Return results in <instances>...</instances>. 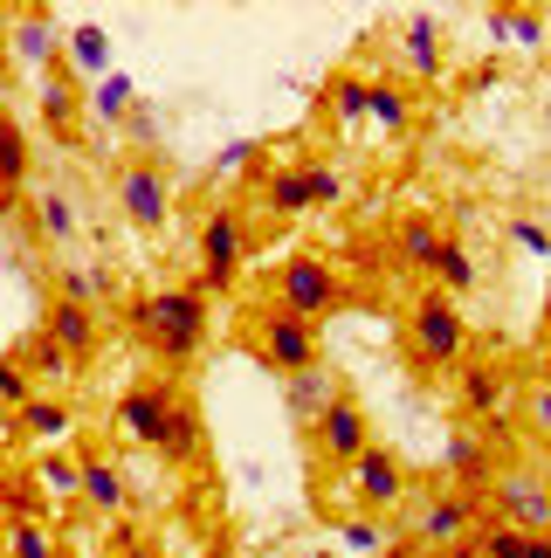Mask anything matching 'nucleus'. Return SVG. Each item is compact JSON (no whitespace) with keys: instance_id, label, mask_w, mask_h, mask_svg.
I'll list each match as a JSON object with an SVG mask.
<instances>
[{"instance_id":"33","label":"nucleus","mask_w":551,"mask_h":558,"mask_svg":"<svg viewBox=\"0 0 551 558\" xmlns=\"http://www.w3.org/2000/svg\"><path fill=\"white\" fill-rule=\"evenodd\" d=\"M111 290H118L111 269H62V276H56V296H70V304H83V311H97Z\"/></svg>"},{"instance_id":"2","label":"nucleus","mask_w":551,"mask_h":558,"mask_svg":"<svg viewBox=\"0 0 551 558\" xmlns=\"http://www.w3.org/2000/svg\"><path fill=\"white\" fill-rule=\"evenodd\" d=\"M407 359L420 373H462L469 366V317H462L455 296L420 290L407 311Z\"/></svg>"},{"instance_id":"45","label":"nucleus","mask_w":551,"mask_h":558,"mask_svg":"<svg viewBox=\"0 0 551 558\" xmlns=\"http://www.w3.org/2000/svg\"><path fill=\"white\" fill-rule=\"evenodd\" d=\"M544 338H551V290H544Z\"/></svg>"},{"instance_id":"25","label":"nucleus","mask_w":551,"mask_h":558,"mask_svg":"<svg viewBox=\"0 0 551 558\" xmlns=\"http://www.w3.org/2000/svg\"><path fill=\"white\" fill-rule=\"evenodd\" d=\"M28 193V132L0 111V207H14Z\"/></svg>"},{"instance_id":"41","label":"nucleus","mask_w":551,"mask_h":558,"mask_svg":"<svg viewBox=\"0 0 551 558\" xmlns=\"http://www.w3.org/2000/svg\"><path fill=\"white\" fill-rule=\"evenodd\" d=\"M124 132H132V145H145V159H152V145H159V118L145 111V104H138L132 118H124Z\"/></svg>"},{"instance_id":"32","label":"nucleus","mask_w":551,"mask_h":558,"mask_svg":"<svg viewBox=\"0 0 551 558\" xmlns=\"http://www.w3.org/2000/svg\"><path fill=\"white\" fill-rule=\"evenodd\" d=\"M70 62H76V76H103V70H111V35H103L97 21L70 28Z\"/></svg>"},{"instance_id":"43","label":"nucleus","mask_w":551,"mask_h":558,"mask_svg":"<svg viewBox=\"0 0 551 558\" xmlns=\"http://www.w3.org/2000/svg\"><path fill=\"white\" fill-rule=\"evenodd\" d=\"M524 558H551V538H531V551H524Z\"/></svg>"},{"instance_id":"44","label":"nucleus","mask_w":551,"mask_h":558,"mask_svg":"<svg viewBox=\"0 0 551 558\" xmlns=\"http://www.w3.org/2000/svg\"><path fill=\"white\" fill-rule=\"evenodd\" d=\"M449 558H482V551H476V538H469V545H455V551H449Z\"/></svg>"},{"instance_id":"35","label":"nucleus","mask_w":551,"mask_h":558,"mask_svg":"<svg viewBox=\"0 0 551 558\" xmlns=\"http://www.w3.org/2000/svg\"><path fill=\"white\" fill-rule=\"evenodd\" d=\"M28 400H35V373L21 366V352H14V359H0V407H8V414H21Z\"/></svg>"},{"instance_id":"8","label":"nucleus","mask_w":551,"mask_h":558,"mask_svg":"<svg viewBox=\"0 0 551 558\" xmlns=\"http://www.w3.org/2000/svg\"><path fill=\"white\" fill-rule=\"evenodd\" d=\"M490 518L497 524H517L524 538H551V483L538 476V469H497L490 483Z\"/></svg>"},{"instance_id":"23","label":"nucleus","mask_w":551,"mask_h":558,"mask_svg":"<svg viewBox=\"0 0 551 558\" xmlns=\"http://www.w3.org/2000/svg\"><path fill=\"white\" fill-rule=\"evenodd\" d=\"M159 456H166V462H180V469L207 456V427H200V414H194V400H186V393L173 400V414H166V435H159Z\"/></svg>"},{"instance_id":"10","label":"nucleus","mask_w":551,"mask_h":558,"mask_svg":"<svg viewBox=\"0 0 551 558\" xmlns=\"http://www.w3.org/2000/svg\"><path fill=\"white\" fill-rule=\"evenodd\" d=\"M345 483H352V504H366V510H400V504L414 497L407 462H400L387 441H372L366 456H358V462L345 469Z\"/></svg>"},{"instance_id":"9","label":"nucleus","mask_w":551,"mask_h":558,"mask_svg":"<svg viewBox=\"0 0 551 558\" xmlns=\"http://www.w3.org/2000/svg\"><path fill=\"white\" fill-rule=\"evenodd\" d=\"M304 435H310V456H317V462L352 469V462L372 448V421H366V407H358V400H338L331 414H317V421L304 427Z\"/></svg>"},{"instance_id":"14","label":"nucleus","mask_w":551,"mask_h":558,"mask_svg":"<svg viewBox=\"0 0 551 558\" xmlns=\"http://www.w3.org/2000/svg\"><path fill=\"white\" fill-rule=\"evenodd\" d=\"M441 469H449L462 489H490L497 483V435H482V427H455L449 448H441Z\"/></svg>"},{"instance_id":"1","label":"nucleus","mask_w":551,"mask_h":558,"mask_svg":"<svg viewBox=\"0 0 551 558\" xmlns=\"http://www.w3.org/2000/svg\"><path fill=\"white\" fill-rule=\"evenodd\" d=\"M124 331H132L152 359H166V366H194L207 352V296L194 283L145 290V296L124 304Z\"/></svg>"},{"instance_id":"38","label":"nucleus","mask_w":551,"mask_h":558,"mask_svg":"<svg viewBox=\"0 0 551 558\" xmlns=\"http://www.w3.org/2000/svg\"><path fill=\"white\" fill-rule=\"evenodd\" d=\"M524 427H531V441L551 448V379H538L531 393H524Z\"/></svg>"},{"instance_id":"20","label":"nucleus","mask_w":551,"mask_h":558,"mask_svg":"<svg viewBox=\"0 0 551 558\" xmlns=\"http://www.w3.org/2000/svg\"><path fill=\"white\" fill-rule=\"evenodd\" d=\"M8 49H14V62H28V70L49 76L56 70V21L49 14H14L8 21Z\"/></svg>"},{"instance_id":"6","label":"nucleus","mask_w":551,"mask_h":558,"mask_svg":"<svg viewBox=\"0 0 551 558\" xmlns=\"http://www.w3.org/2000/svg\"><path fill=\"white\" fill-rule=\"evenodd\" d=\"M118 207L138 234H159L173 221V180H166V159H124L118 166Z\"/></svg>"},{"instance_id":"30","label":"nucleus","mask_w":551,"mask_h":558,"mask_svg":"<svg viewBox=\"0 0 551 558\" xmlns=\"http://www.w3.org/2000/svg\"><path fill=\"white\" fill-rule=\"evenodd\" d=\"M35 483L49 489L56 504H83V456H62V448H49L35 469Z\"/></svg>"},{"instance_id":"42","label":"nucleus","mask_w":551,"mask_h":558,"mask_svg":"<svg viewBox=\"0 0 551 558\" xmlns=\"http://www.w3.org/2000/svg\"><path fill=\"white\" fill-rule=\"evenodd\" d=\"M387 558H428L420 545H387Z\"/></svg>"},{"instance_id":"18","label":"nucleus","mask_w":551,"mask_h":558,"mask_svg":"<svg viewBox=\"0 0 551 558\" xmlns=\"http://www.w3.org/2000/svg\"><path fill=\"white\" fill-rule=\"evenodd\" d=\"M283 400H290V414L296 421H317V414H331L338 400H345V386H338V373L331 366H310V373H296V379H283Z\"/></svg>"},{"instance_id":"4","label":"nucleus","mask_w":551,"mask_h":558,"mask_svg":"<svg viewBox=\"0 0 551 558\" xmlns=\"http://www.w3.org/2000/svg\"><path fill=\"white\" fill-rule=\"evenodd\" d=\"M248 331H256V359L269 373H283V379L325 366V338H317V325H304V317H290V311H262Z\"/></svg>"},{"instance_id":"24","label":"nucleus","mask_w":551,"mask_h":558,"mask_svg":"<svg viewBox=\"0 0 551 558\" xmlns=\"http://www.w3.org/2000/svg\"><path fill=\"white\" fill-rule=\"evenodd\" d=\"M482 283V269H476V255H469V242H462V234H441V255H434V290L441 296H469Z\"/></svg>"},{"instance_id":"13","label":"nucleus","mask_w":551,"mask_h":558,"mask_svg":"<svg viewBox=\"0 0 551 558\" xmlns=\"http://www.w3.org/2000/svg\"><path fill=\"white\" fill-rule=\"evenodd\" d=\"M400 70L414 83H441L449 76V35H441L434 14H407L400 21Z\"/></svg>"},{"instance_id":"19","label":"nucleus","mask_w":551,"mask_h":558,"mask_svg":"<svg viewBox=\"0 0 551 558\" xmlns=\"http://www.w3.org/2000/svg\"><path fill=\"white\" fill-rule=\"evenodd\" d=\"M124 504H132V489H124L118 462L111 456H83V510H90V518H118Z\"/></svg>"},{"instance_id":"17","label":"nucleus","mask_w":551,"mask_h":558,"mask_svg":"<svg viewBox=\"0 0 551 558\" xmlns=\"http://www.w3.org/2000/svg\"><path fill=\"white\" fill-rule=\"evenodd\" d=\"M28 234H35V242H49V248L76 242V234H83V221H76V201H70V186H35V193H28Z\"/></svg>"},{"instance_id":"11","label":"nucleus","mask_w":551,"mask_h":558,"mask_svg":"<svg viewBox=\"0 0 551 558\" xmlns=\"http://www.w3.org/2000/svg\"><path fill=\"white\" fill-rule=\"evenodd\" d=\"M455 400H462V414H469V427H503L517 386H511V373H503V366H490V359H469L462 379H455Z\"/></svg>"},{"instance_id":"34","label":"nucleus","mask_w":551,"mask_h":558,"mask_svg":"<svg viewBox=\"0 0 551 558\" xmlns=\"http://www.w3.org/2000/svg\"><path fill=\"white\" fill-rule=\"evenodd\" d=\"M476 551H482V558H524V551H531V538H524L517 524L482 518V524H476Z\"/></svg>"},{"instance_id":"31","label":"nucleus","mask_w":551,"mask_h":558,"mask_svg":"<svg viewBox=\"0 0 551 558\" xmlns=\"http://www.w3.org/2000/svg\"><path fill=\"white\" fill-rule=\"evenodd\" d=\"M331 111L345 132H358V124H372V76H338L331 83Z\"/></svg>"},{"instance_id":"27","label":"nucleus","mask_w":551,"mask_h":558,"mask_svg":"<svg viewBox=\"0 0 551 558\" xmlns=\"http://www.w3.org/2000/svg\"><path fill=\"white\" fill-rule=\"evenodd\" d=\"M372 124H379L387 138L414 132V97H407V83H393V76H372Z\"/></svg>"},{"instance_id":"7","label":"nucleus","mask_w":551,"mask_h":558,"mask_svg":"<svg viewBox=\"0 0 551 558\" xmlns=\"http://www.w3.org/2000/svg\"><path fill=\"white\" fill-rule=\"evenodd\" d=\"M490 518V510H482V497L476 489H449V497H420L414 504V545L420 551H455V545H469L476 538V524Z\"/></svg>"},{"instance_id":"37","label":"nucleus","mask_w":551,"mask_h":558,"mask_svg":"<svg viewBox=\"0 0 551 558\" xmlns=\"http://www.w3.org/2000/svg\"><path fill=\"white\" fill-rule=\"evenodd\" d=\"M310 166V201L317 207H338L345 201V166H331V159H304Z\"/></svg>"},{"instance_id":"5","label":"nucleus","mask_w":551,"mask_h":558,"mask_svg":"<svg viewBox=\"0 0 551 558\" xmlns=\"http://www.w3.org/2000/svg\"><path fill=\"white\" fill-rule=\"evenodd\" d=\"M242 263H248V214L242 207H215L200 221V276H194V290L200 296L228 290L242 276Z\"/></svg>"},{"instance_id":"3","label":"nucleus","mask_w":551,"mask_h":558,"mask_svg":"<svg viewBox=\"0 0 551 558\" xmlns=\"http://www.w3.org/2000/svg\"><path fill=\"white\" fill-rule=\"evenodd\" d=\"M338 304H345V283H338V269L325 255H290V263L276 269V311L304 317V325H325Z\"/></svg>"},{"instance_id":"29","label":"nucleus","mask_w":551,"mask_h":558,"mask_svg":"<svg viewBox=\"0 0 551 558\" xmlns=\"http://www.w3.org/2000/svg\"><path fill=\"white\" fill-rule=\"evenodd\" d=\"M0 558H62V545H56V531L41 524V518H8Z\"/></svg>"},{"instance_id":"47","label":"nucleus","mask_w":551,"mask_h":558,"mask_svg":"<svg viewBox=\"0 0 551 558\" xmlns=\"http://www.w3.org/2000/svg\"><path fill=\"white\" fill-rule=\"evenodd\" d=\"M103 558H132V551H103Z\"/></svg>"},{"instance_id":"12","label":"nucleus","mask_w":551,"mask_h":558,"mask_svg":"<svg viewBox=\"0 0 551 558\" xmlns=\"http://www.w3.org/2000/svg\"><path fill=\"white\" fill-rule=\"evenodd\" d=\"M173 400H180L173 379H138L132 393L118 400V427H124L138 448H152V456H159V435H166V414H173Z\"/></svg>"},{"instance_id":"40","label":"nucleus","mask_w":551,"mask_h":558,"mask_svg":"<svg viewBox=\"0 0 551 558\" xmlns=\"http://www.w3.org/2000/svg\"><path fill=\"white\" fill-rule=\"evenodd\" d=\"M338 531H345V545H352V551H379V545H387V531H379L372 518H345Z\"/></svg>"},{"instance_id":"21","label":"nucleus","mask_w":551,"mask_h":558,"mask_svg":"<svg viewBox=\"0 0 551 558\" xmlns=\"http://www.w3.org/2000/svg\"><path fill=\"white\" fill-rule=\"evenodd\" d=\"M14 421H21V435H28V441H49V448H62V441L76 435V407L56 400V393H35Z\"/></svg>"},{"instance_id":"16","label":"nucleus","mask_w":551,"mask_h":558,"mask_svg":"<svg viewBox=\"0 0 551 558\" xmlns=\"http://www.w3.org/2000/svg\"><path fill=\"white\" fill-rule=\"evenodd\" d=\"M41 124H49L56 145H83V90H76V70H56L41 76Z\"/></svg>"},{"instance_id":"39","label":"nucleus","mask_w":551,"mask_h":558,"mask_svg":"<svg viewBox=\"0 0 551 558\" xmlns=\"http://www.w3.org/2000/svg\"><path fill=\"white\" fill-rule=\"evenodd\" d=\"M511 242H517L524 255H538V263H551V228L531 221V214H517V221H511Z\"/></svg>"},{"instance_id":"15","label":"nucleus","mask_w":551,"mask_h":558,"mask_svg":"<svg viewBox=\"0 0 551 558\" xmlns=\"http://www.w3.org/2000/svg\"><path fill=\"white\" fill-rule=\"evenodd\" d=\"M41 331H49L56 345L76 359V366H90V359L103 352V317H97V311H83V304H70V296H56V304H49Z\"/></svg>"},{"instance_id":"46","label":"nucleus","mask_w":551,"mask_h":558,"mask_svg":"<svg viewBox=\"0 0 551 558\" xmlns=\"http://www.w3.org/2000/svg\"><path fill=\"white\" fill-rule=\"evenodd\" d=\"M544 132H551V90H544Z\"/></svg>"},{"instance_id":"22","label":"nucleus","mask_w":551,"mask_h":558,"mask_svg":"<svg viewBox=\"0 0 551 558\" xmlns=\"http://www.w3.org/2000/svg\"><path fill=\"white\" fill-rule=\"evenodd\" d=\"M441 234H449V228H441L434 214H407V221L393 228V255H400V263H407V269H420V276H434Z\"/></svg>"},{"instance_id":"26","label":"nucleus","mask_w":551,"mask_h":558,"mask_svg":"<svg viewBox=\"0 0 551 558\" xmlns=\"http://www.w3.org/2000/svg\"><path fill=\"white\" fill-rule=\"evenodd\" d=\"M262 207L269 214H310L317 201H310V166L296 159V166H276V173L262 180Z\"/></svg>"},{"instance_id":"36","label":"nucleus","mask_w":551,"mask_h":558,"mask_svg":"<svg viewBox=\"0 0 551 558\" xmlns=\"http://www.w3.org/2000/svg\"><path fill=\"white\" fill-rule=\"evenodd\" d=\"M90 111H97V118H111V124H124V118L138 111V104H132V83H124V76H103V83H97V97H90Z\"/></svg>"},{"instance_id":"28","label":"nucleus","mask_w":551,"mask_h":558,"mask_svg":"<svg viewBox=\"0 0 551 558\" xmlns=\"http://www.w3.org/2000/svg\"><path fill=\"white\" fill-rule=\"evenodd\" d=\"M21 366H28V373H35V386H62V379H70V373H76V359H70V352H62V345H56V338H49V331H35V338H28V345H21Z\"/></svg>"}]
</instances>
